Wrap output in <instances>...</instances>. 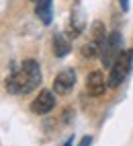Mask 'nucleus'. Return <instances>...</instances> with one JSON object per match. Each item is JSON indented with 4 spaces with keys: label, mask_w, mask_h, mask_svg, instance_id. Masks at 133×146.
<instances>
[{
    "label": "nucleus",
    "mask_w": 133,
    "mask_h": 146,
    "mask_svg": "<svg viewBox=\"0 0 133 146\" xmlns=\"http://www.w3.org/2000/svg\"><path fill=\"white\" fill-rule=\"evenodd\" d=\"M82 29H84V17L80 11H74L72 15V23H70V35L72 37H78L82 33Z\"/></svg>",
    "instance_id": "9d476101"
},
{
    "label": "nucleus",
    "mask_w": 133,
    "mask_h": 146,
    "mask_svg": "<svg viewBox=\"0 0 133 146\" xmlns=\"http://www.w3.org/2000/svg\"><path fill=\"white\" fill-rule=\"evenodd\" d=\"M131 70H133V50H125V52L119 54V58L115 60V64L111 66L109 86H111V89H117V86L129 76Z\"/></svg>",
    "instance_id": "f03ea898"
},
{
    "label": "nucleus",
    "mask_w": 133,
    "mask_h": 146,
    "mask_svg": "<svg viewBox=\"0 0 133 146\" xmlns=\"http://www.w3.org/2000/svg\"><path fill=\"white\" fill-rule=\"evenodd\" d=\"M53 107H55V97H53V93H51V91H41V93L33 99L31 111H33L35 115H45V113H49Z\"/></svg>",
    "instance_id": "39448f33"
},
{
    "label": "nucleus",
    "mask_w": 133,
    "mask_h": 146,
    "mask_svg": "<svg viewBox=\"0 0 133 146\" xmlns=\"http://www.w3.org/2000/svg\"><path fill=\"white\" fill-rule=\"evenodd\" d=\"M119 2H121V8H123V11H129V0H119Z\"/></svg>",
    "instance_id": "f8f14e48"
},
{
    "label": "nucleus",
    "mask_w": 133,
    "mask_h": 146,
    "mask_svg": "<svg viewBox=\"0 0 133 146\" xmlns=\"http://www.w3.org/2000/svg\"><path fill=\"white\" fill-rule=\"evenodd\" d=\"M72 142H74V140H72V138H70V140H68V142H66V144H64V146H72Z\"/></svg>",
    "instance_id": "ddd939ff"
},
{
    "label": "nucleus",
    "mask_w": 133,
    "mask_h": 146,
    "mask_svg": "<svg viewBox=\"0 0 133 146\" xmlns=\"http://www.w3.org/2000/svg\"><path fill=\"white\" fill-rule=\"evenodd\" d=\"M70 50H72V47H70V41H68V37H66V35L58 33L53 37V54L58 58H64Z\"/></svg>",
    "instance_id": "1a4fd4ad"
},
{
    "label": "nucleus",
    "mask_w": 133,
    "mask_h": 146,
    "mask_svg": "<svg viewBox=\"0 0 133 146\" xmlns=\"http://www.w3.org/2000/svg\"><path fill=\"white\" fill-rule=\"evenodd\" d=\"M90 142H92V138H90V136H84V138L80 140V146H90Z\"/></svg>",
    "instance_id": "9b49d317"
},
{
    "label": "nucleus",
    "mask_w": 133,
    "mask_h": 146,
    "mask_svg": "<svg viewBox=\"0 0 133 146\" xmlns=\"http://www.w3.org/2000/svg\"><path fill=\"white\" fill-rule=\"evenodd\" d=\"M41 84V68L35 60H23L6 78V91L10 95H27Z\"/></svg>",
    "instance_id": "f257e3e1"
},
{
    "label": "nucleus",
    "mask_w": 133,
    "mask_h": 146,
    "mask_svg": "<svg viewBox=\"0 0 133 146\" xmlns=\"http://www.w3.org/2000/svg\"><path fill=\"white\" fill-rule=\"evenodd\" d=\"M76 84V72L72 70V68H66V70H62L58 76H55L53 80V91L58 95H68Z\"/></svg>",
    "instance_id": "423d86ee"
},
{
    "label": "nucleus",
    "mask_w": 133,
    "mask_h": 146,
    "mask_svg": "<svg viewBox=\"0 0 133 146\" xmlns=\"http://www.w3.org/2000/svg\"><path fill=\"white\" fill-rule=\"evenodd\" d=\"M107 86H109V80L104 78L102 72L94 70V72L88 74V78H86V91H88L90 97H100V95H104Z\"/></svg>",
    "instance_id": "0eeeda50"
},
{
    "label": "nucleus",
    "mask_w": 133,
    "mask_h": 146,
    "mask_svg": "<svg viewBox=\"0 0 133 146\" xmlns=\"http://www.w3.org/2000/svg\"><path fill=\"white\" fill-rule=\"evenodd\" d=\"M33 2H39V0H33Z\"/></svg>",
    "instance_id": "4468645a"
},
{
    "label": "nucleus",
    "mask_w": 133,
    "mask_h": 146,
    "mask_svg": "<svg viewBox=\"0 0 133 146\" xmlns=\"http://www.w3.org/2000/svg\"><path fill=\"white\" fill-rule=\"evenodd\" d=\"M35 13L43 25H49L51 23V0H39L35 6Z\"/></svg>",
    "instance_id": "6e6552de"
},
{
    "label": "nucleus",
    "mask_w": 133,
    "mask_h": 146,
    "mask_svg": "<svg viewBox=\"0 0 133 146\" xmlns=\"http://www.w3.org/2000/svg\"><path fill=\"white\" fill-rule=\"evenodd\" d=\"M104 25L100 21H94L92 23V37L90 41L82 47V56L84 58H94V56H100V50H102V43H104Z\"/></svg>",
    "instance_id": "20e7f679"
},
{
    "label": "nucleus",
    "mask_w": 133,
    "mask_h": 146,
    "mask_svg": "<svg viewBox=\"0 0 133 146\" xmlns=\"http://www.w3.org/2000/svg\"><path fill=\"white\" fill-rule=\"evenodd\" d=\"M121 45H123V37H121L119 31H113V33L107 35V39H104V43H102V50H100V60H102L104 68H111L113 64H115L119 54L123 52Z\"/></svg>",
    "instance_id": "7ed1b4c3"
}]
</instances>
